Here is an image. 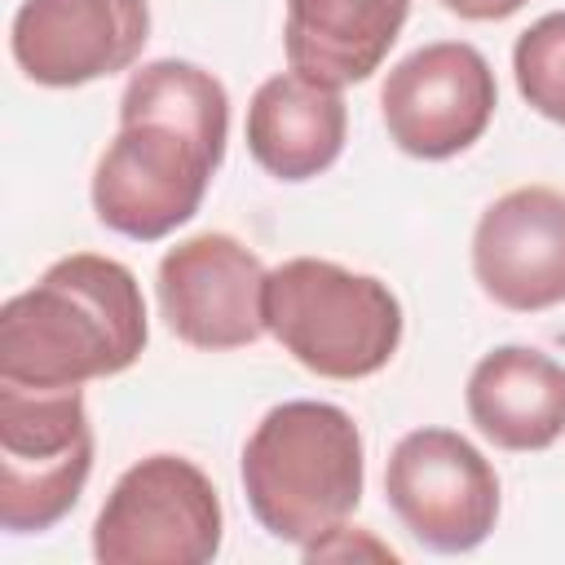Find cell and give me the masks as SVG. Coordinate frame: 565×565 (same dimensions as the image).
Returning <instances> with one entry per match:
<instances>
[{
  "label": "cell",
  "mask_w": 565,
  "mask_h": 565,
  "mask_svg": "<svg viewBox=\"0 0 565 565\" xmlns=\"http://www.w3.org/2000/svg\"><path fill=\"white\" fill-rule=\"evenodd\" d=\"M230 141L225 84L185 57H154L128 75L119 128L93 168V212L132 243H159L181 230Z\"/></svg>",
  "instance_id": "obj_1"
},
{
  "label": "cell",
  "mask_w": 565,
  "mask_h": 565,
  "mask_svg": "<svg viewBox=\"0 0 565 565\" xmlns=\"http://www.w3.org/2000/svg\"><path fill=\"white\" fill-rule=\"evenodd\" d=\"M150 340L141 282L97 252L53 260L0 309V384L84 388L128 371Z\"/></svg>",
  "instance_id": "obj_2"
},
{
  "label": "cell",
  "mask_w": 565,
  "mask_h": 565,
  "mask_svg": "<svg viewBox=\"0 0 565 565\" xmlns=\"http://www.w3.org/2000/svg\"><path fill=\"white\" fill-rule=\"evenodd\" d=\"M238 477L260 530L305 552L362 503V433L335 402H278L247 433Z\"/></svg>",
  "instance_id": "obj_3"
},
{
  "label": "cell",
  "mask_w": 565,
  "mask_h": 565,
  "mask_svg": "<svg viewBox=\"0 0 565 565\" xmlns=\"http://www.w3.org/2000/svg\"><path fill=\"white\" fill-rule=\"evenodd\" d=\"M402 300L375 274L291 256L265 274V331L322 380H366L402 344Z\"/></svg>",
  "instance_id": "obj_4"
},
{
  "label": "cell",
  "mask_w": 565,
  "mask_h": 565,
  "mask_svg": "<svg viewBox=\"0 0 565 565\" xmlns=\"http://www.w3.org/2000/svg\"><path fill=\"white\" fill-rule=\"evenodd\" d=\"M93 472V424L84 388L0 384V525L9 534L53 530Z\"/></svg>",
  "instance_id": "obj_5"
},
{
  "label": "cell",
  "mask_w": 565,
  "mask_h": 565,
  "mask_svg": "<svg viewBox=\"0 0 565 565\" xmlns=\"http://www.w3.org/2000/svg\"><path fill=\"white\" fill-rule=\"evenodd\" d=\"M221 539L225 512L212 477L168 450L124 468L93 521L102 565H207Z\"/></svg>",
  "instance_id": "obj_6"
},
{
  "label": "cell",
  "mask_w": 565,
  "mask_h": 565,
  "mask_svg": "<svg viewBox=\"0 0 565 565\" xmlns=\"http://www.w3.org/2000/svg\"><path fill=\"white\" fill-rule=\"evenodd\" d=\"M384 494L402 530L428 552H472L499 521V472L455 428H411L388 450Z\"/></svg>",
  "instance_id": "obj_7"
},
{
  "label": "cell",
  "mask_w": 565,
  "mask_h": 565,
  "mask_svg": "<svg viewBox=\"0 0 565 565\" xmlns=\"http://www.w3.org/2000/svg\"><path fill=\"white\" fill-rule=\"evenodd\" d=\"M499 84L481 49L468 40H437L388 66L380 115L388 141L411 159H455L490 128Z\"/></svg>",
  "instance_id": "obj_8"
},
{
  "label": "cell",
  "mask_w": 565,
  "mask_h": 565,
  "mask_svg": "<svg viewBox=\"0 0 565 565\" xmlns=\"http://www.w3.org/2000/svg\"><path fill=\"white\" fill-rule=\"evenodd\" d=\"M265 265L234 234L207 230L159 256L154 296L168 331L203 353L247 349L265 335Z\"/></svg>",
  "instance_id": "obj_9"
},
{
  "label": "cell",
  "mask_w": 565,
  "mask_h": 565,
  "mask_svg": "<svg viewBox=\"0 0 565 565\" xmlns=\"http://www.w3.org/2000/svg\"><path fill=\"white\" fill-rule=\"evenodd\" d=\"M146 40V0H22L9 26V53L40 88L110 79L141 57Z\"/></svg>",
  "instance_id": "obj_10"
},
{
  "label": "cell",
  "mask_w": 565,
  "mask_h": 565,
  "mask_svg": "<svg viewBox=\"0 0 565 565\" xmlns=\"http://www.w3.org/2000/svg\"><path fill=\"white\" fill-rule=\"evenodd\" d=\"M472 278L512 313L565 305V194L552 185L499 194L472 230Z\"/></svg>",
  "instance_id": "obj_11"
},
{
  "label": "cell",
  "mask_w": 565,
  "mask_h": 565,
  "mask_svg": "<svg viewBox=\"0 0 565 565\" xmlns=\"http://www.w3.org/2000/svg\"><path fill=\"white\" fill-rule=\"evenodd\" d=\"M463 406L499 450H547L565 437V362L534 344H499L468 371Z\"/></svg>",
  "instance_id": "obj_12"
},
{
  "label": "cell",
  "mask_w": 565,
  "mask_h": 565,
  "mask_svg": "<svg viewBox=\"0 0 565 565\" xmlns=\"http://www.w3.org/2000/svg\"><path fill=\"white\" fill-rule=\"evenodd\" d=\"M349 132V106L340 88H327L300 71L269 75L247 102V150L274 181H309L327 172Z\"/></svg>",
  "instance_id": "obj_13"
},
{
  "label": "cell",
  "mask_w": 565,
  "mask_h": 565,
  "mask_svg": "<svg viewBox=\"0 0 565 565\" xmlns=\"http://www.w3.org/2000/svg\"><path fill=\"white\" fill-rule=\"evenodd\" d=\"M282 53L287 66L327 84L349 88L371 79L397 44L411 0H282Z\"/></svg>",
  "instance_id": "obj_14"
},
{
  "label": "cell",
  "mask_w": 565,
  "mask_h": 565,
  "mask_svg": "<svg viewBox=\"0 0 565 565\" xmlns=\"http://www.w3.org/2000/svg\"><path fill=\"white\" fill-rule=\"evenodd\" d=\"M516 93L543 119L565 128V9L530 22L512 44Z\"/></svg>",
  "instance_id": "obj_15"
},
{
  "label": "cell",
  "mask_w": 565,
  "mask_h": 565,
  "mask_svg": "<svg viewBox=\"0 0 565 565\" xmlns=\"http://www.w3.org/2000/svg\"><path fill=\"white\" fill-rule=\"evenodd\" d=\"M437 4L463 22H503V18L521 13L530 0H437Z\"/></svg>",
  "instance_id": "obj_16"
}]
</instances>
